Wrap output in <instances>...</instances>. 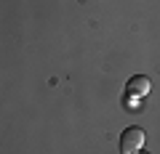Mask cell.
<instances>
[{"mask_svg": "<svg viewBox=\"0 0 160 154\" xmlns=\"http://www.w3.org/2000/svg\"><path fill=\"white\" fill-rule=\"evenodd\" d=\"M144 130L142 128H126L123 130V136H120V152L123 154H139L142 152V146H144Z\"/></svg>", "mask_w": 160, "mask_h": 154, "instance_id": "cell-1", "label": "cell"}, {"mask_svg": "<svg viewBox=\"0 0 160 154\" xmlns=\"http://www.w3.org/2000/svg\"><path fill=\"white\" fill-rule=\"evenodd\" d=\"M126 93L128 96H147L149 93V77L147 74H136V77H131L126 85Z\"/></svg>", "mask_w": 160, "mask_h": 154, "instance_id": "cell-2", "label": "cell"}, {"mask_svg": "<svg viewBox=\"0 0 160 154\" xmlns=\"http://www.w3.org/2000/svg\"><path fill=\"white\" fill-rule=\"evenodd\" d=\"M126 109H142V101H139V96H128V98H126Z\"/></svg>", "mask_w": 160, "mask_h": 154, "instance_id": "cell-3", "label": "cell"}, {"mask_svg": "<svg viewBox=\"0 0 160 154\" xmlns=\"http://www.w3.org/2000/svg\"><path fill=\"white\" fill-rule=\"evenodd\" d=\"M139 154H144V152H139Z\"/></svg>", "mask_w": 160, "mask_h": 154, "instance_id": "cell-4", "label": "cell"}]
</instances>
